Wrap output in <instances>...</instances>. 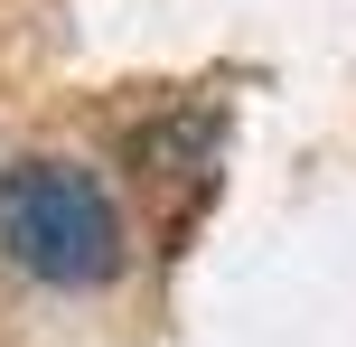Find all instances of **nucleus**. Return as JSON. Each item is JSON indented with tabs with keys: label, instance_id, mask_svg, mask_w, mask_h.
<instances>
[{
	"label": "nucleus",
	"instance_id": "f257e3e1",
	"mask_svg": "<svg viewBox=\"0 0 356 347\" xmlns=\"http://www.w3.org/2000/svg\"><path fill=\"white\" fill-rule=\"evenodd\" d=\"M122 207L85 160H10L0 169V254L47 291H104L122 273Z\"/></svg>",
	"mask_w": 356,
	"mask_h": 347
}]
</instances>
